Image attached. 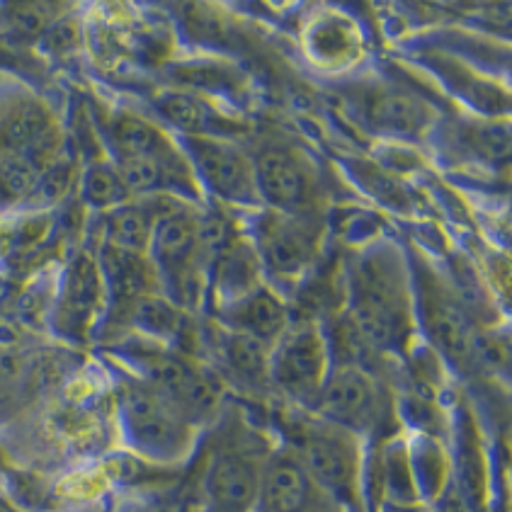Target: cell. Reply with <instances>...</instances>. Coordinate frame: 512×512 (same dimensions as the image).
<instances>
[{
  "mask_svg": "<svg viewBox=\"0 0 512 512\" xmlns=\"http://www.w3.org/2000/svg\"><path fill=\"white\" fill-rule=\"evenodd\" d=\"M352 326L377 350H403L413 328V294L406 260L391 243L357 255L347 270Z\"/></svg>",
  "mask_w": 512,
  "mask_h": 512,
  "instance_id": "1",
  "label": "cell"
},
{
  "mask_svg": "<svg viewBox=\"0 0 512 512\" xmlns=\"http://www.w3.org/2000/svg\"><path fill=\"white\" fill-rule=\"evenodd\" d=\"M149 258L158 272V282L178 309H192L207 289V258L199 241V219L178 199L166 197L149 248Z\"/></svg>",
  "mask_w": 512,
  "mask_h": 512,
  "instance_id": "2",
  "label": "cell"
},
{
  "mask_svg": "<svg viewBox=\"0 0 512 512\" xmlns=\"http://www.w3.org/2000/svg\"><path fill=\"white\" fill-rule=\"evenodd\" d=\"M294 454L321 493L350 510L362 508L360 437L316 415L294 430Z\"/></svg>",
  "mask_w": 512,
  "mask_h": 512,
  "instance_id": "3",
  "label": "cell"
},
{
  "mask_svg": "<svg viewBox=\"0 0 512 512\" xmlns=\"http://www.w3.org/2000/svg\"><path fill=\"white\" fill-rule=\"evenodd\" d=\"M119 418L129 445L156 462H178L195 442V425L144 381L124 386Z\"/></svg>",
  "mask_w": 512,
  "mask_h": 512,
  "instance_id": "4",
  "label": "cell"
},
{
  "mask_svg": "<svg viewBox=\"0 0 512 512\" xmlns=\"http://www.w3.org/2000/svg\"><path fill=\"white\" fill-rule=\"evenodd\" d=\"M180 149L190 163L199 190L224 204L238 207H260L258 185H255L253 158L219 136H180Z\"/></svg>",
  "mask_w": 512,
  "mask_h": 512,
  "instance_id": "5",
  "label": "cell"
},
{
  "mask_svg": "<svg viewBox=\"0 0 512 512\" xmlns=\"http://www.w3.org/2000/svg\"><path fill=\"white\" fill-rule=\"evenodd\" d=\"M270 381L301 403H316L331 372L326 335L316 323H289L270 347Z\"/></svg>",
  "mask_w": 512,
  "mask_h": 512,
  "instance_id": "6",
  "label": "cell"
},
{
  "mask_svg": "<svg viewBox=\"0 0 512 512\" xmlns=\"http://www.w3.org/2000/svg\"><path fill=\"white\" fill-rule=\"evenodd\" d=\"M139 369L141 381L166 396L192 425L207 420L219 406V381L185 357L173 352H144Z\"/></svg>",
  "mask_w": 512,
  "mask_h": 512,
  "instance_id": "7",
  "label": "cell"
},
{
  "mask_svg": "<svg viewBox=\"0 0 512 512\" xmlns=\"http://www.w3.org/2000/svg\"><path fill=\"white\" fill-rule=\"evenodd\" d=\"M260 265L277 277H297L314 260L321 243V226L311 214H284L265 209L255 219L250 236Z\"/></svg>",
  "mask_w": 512,
  "mask_h": 512,
  "instance_id": "8",
  "label": "cell"
},
{
  "mask_svg": "<svg viewBox=\"0 0 512 512\" xmlns=\"http://www.w3.org/2000/svg\"><path fill=\"white\" fill-rule=\"evenodd\" d=\"M64 136L51 110L34 95L0 100V153L30 156L44 170L59 163Z\"/></svg>",
  "mask_w": 512,
  "mask_h": 512,
  "instance_id": "9",
  "label": "cell"
},
{
  "mask_svg": "<svg viewBox=\"0 0 512 512\" xmlns=\"http://www.w3.org/2000/svg\"><path fill=\"white\" fill-rule=\"evenodd\" d=\"M314 406L318 418L350 430L357 437L377 428L381 418L377 384L355 364H340L328 372L326 384H323Z\"/></svg>",
  "mask_w": 512,
  "mask_h": 512,
  "instance_id": "10",
  "label": "cell"
},
{
  "mask_svg": "<svg viewBox=\"0 0 512 512\" xmlns=\"http://www.w3.org/2000/svg\"><path fill=\"white\" fill-rule=\"evenodd\" d=\"M107 304V287L98 260L81 253L71 260L61 277L56 297L54 326L68 340H83L98 326Z\"/></svg>",
  "mask_w": 512,
  "mask_h": 512,
  "instance_id": "11",
  "label": "cell"
},
{
  "mask_svg": "<svg viewBox=\"0 0 512 512\" xmlns=\"http://www.w3.org/2000/svg\"><path fill=\"white\" fill-rule=\"evenodd\" d=\"M255 185L267 209L284 214H309L316 199V178L309 163L294 149H265L253 161Z\"/></svg>",
  "mask_w": 512,
  "mask_h": 512,
  "instance_id": "12",
  "label": "cell"
},
{
  "mask_svg": "<svg viewBox=\"0 0 512 512\" xmlns=\"http://www.w3.org/2000/svg\"><path fill=\"white\" fill-rule=\"evenodd\" d=\"M423 323L432 345L457 367H469L479 355V340L466 311L440 287L423 284Z\"/></svg>",
  "mask_w": 512,
  "mask_h": 512,
  "instance_id": "13",
  "label": "cell"
},
{
  "mask_svg": "<svg viewBox=\"0 0 512 512\" xmlns=\"http://www.w3.org/2000/svg\"><path fill=\"white\" fill-rule=\"evenodd\" d=\"M263 466L243 452H219L204 479L207 512H255Z\"/></svg>",
  "mask_w": 512,
  "mask_h": 512,
  "instance_id": "14",
  "label": "cell"
},
{
  "mask_svg": "<svg viewBox=\"0 0 512 512\" xmlns=\"http://www.w3.org/2000/svg\"><path fill=\"white\" fill-rule=\"evenodd\" d=\"M328 498L311 481L294 452L275 454L260 471L258 512H316L318 500Z\"/></svg>",
  "mask_w": 512,
  "mask_h": 512,
  "instance_id": "15",
  "label": "cell"
},
{
  "mask_svg": "<svg viewBox=\"0 0 512 512\" xmlns=\"http://www.w3.org/2000/svg\"><path fill=\"white\" fill-rule=\"evenodd\" d=\"M369 129L394 139H415L428 132L432 110L418 95L401 88H379L362 105Z\"/></svg>",
  "mask_w": 512,
  "mask_h": 512,
  "instance_id": "16",
  "label": "cell"
},
{
  "mask_svg": "<svg viewBox=\"0 0 512 512\" xmlns=\"http://www.w3.org/2000/svg\"><path fill=\"white\" fill-rule=\"evenodd\" d=\"M219 318L233 333L248 335L267 347H272L289 328V311L284 301L272 289L260 284L246 297L219 309Z\"/></svg>",
  "mask_w": 512,
  "mask_h": 512,
  "instance_id": "17",
  "label": "cell"
},
{
  "mask_svg": "<svg viewBox=\"0 0 512 512\" xmlns=\"http://www.w3.org/2000/svg\"><path fill=\"white\" fill-rule=\"evenodd\" d=\"M98 265L105 280L107 297L119 306H129L141 297L158 294V272L149 255H136L129 250L102 243L98 253Z\"/></svg>",
  "mask_w": 512,
  "mask_h": 512,
  "instance_id": "18",
  "label": "cell"
},
{
  "mask_svg": "<svg viewBox=\"0 0 512 512\" xmlns=\"http://www.w3.org/2000/svg\"><path fill=\"white\" fill-rule=\"evenodd\" d=\"M158 115L166 119L180 136H219L226 139L229 134H241L246 129L233 119H226L209 105L202 95L187 93V90H168L156 100Z\"/></svg>",
  "mask_w": 512,
  "mask_h": 512,
  "instance_id": "19",
  "label": "cell"
},
{
  "mask_svg": "<svg viewBox=\"0 0 512 512\" xmlns=\"http://www.w3.org/2000/svg\"><path fill=\"white\" fill-rule=\"evenodd\" d=\"M168 195L144 197L139 202L129 199L122 207L107 212L105 219V243L119 250H129L136 255H149L153 226Z\"/></svg>",
  "mask_w": 512,
  "mask_h": 512,
  "instance_id": "20",
  "label": "cell"
},
{
  "mask_svg": "<svg viewBox=\"0 0 512 512\" xmlns=\"http://www.w3.org/2000/svg\"><path fill=\"white\" fill-rule=\"evenodd\" d=\"M306 49L321 66L350 64L360 54V37L345 17L323 15L306 34Z\"/></svg>",
  "mask_w": 512,
  "mask_h": 512,
  "instance_id": "21",
  "label": "cell"
},
{
  "mask_svg": "<svg viewBox=\"0 0 512 512\" xmlns=\"http://www.w3.org/2000/svg\"><path fill=\"white\" fill-rule=\"evenodd\" d=\"M219 357L233 377L255 386L270 381V347L248 335L226 331L219 338Z\"/></svg>",
  "mask_w": 512,
  "mask_h": 512,
  "instance_id": "22",
  "label": "cell"
},
{
  "mask_svg": "<svg viewBox=\"0 0 512 512\" xmlns=\"http://www.w3.org/2000/svg\"><path fill=\"white\" fill-rule=\"evenodd\" d=\"M81 195L85 204L95 209H107V212L122 207L132 199L112 161H93L85 166L81 175Z\"/></svg>",
  "mask_w": 512,
  "mask_h": 512,
  "instance_id": "23",
  "label": "cell"
},
{
  "mask_svg": "<svg viewBox=\"0 0 512 512\" xmlns=\"http://www.w3.org/2000/svg\"><path fill=\"white\" fill-rule=\"evenodd\" d=\"M127 311L129 321H132L139 331L151 335V338L173 340L178 338L182 326H185L182 309H178L170 299L158 297V294L132 301V304L127 306Z\"/></svg>",
  "mask_w": 512,
  "mask_h": 512,
  "instance_id": "24",
  "label": "cell"
},
{
  "mask_svg": "<svg viewBox=\"0 0 512 512\" xmlns=\"http://www.w3.org/2000/svg\"><path fill=\"white\" fill-rule=\"evenodd\" d=\"M44 168L30 156L0 153V207L30 202Z\"/></svg>",
  "mask_w": 512,
  "mask_h": 512,
  "instance_id": "25",
  "label": "cell"
},
{
  "mask_svg": "<svg viewBox=\"0 0 512 512\" xmlns=\"http://www.w3.org/2000/svg\"><path fill=\"white\" fill-rule=\"evenodd\" d=\"M71 182H73L71 163L61 158L59 163H54V166L44 170L42 178H39V182H37V190H34V195L30 199V204H54V202H59V199L68 192Z\"/></svg>",
  "mask_w": 512,
  "mask_h": 512,
  "instance_id": "26",
  "label": "cell"
},
{
  "mask_svg": "<svg viewBox=\"0 0 512 512\" xmlns=\"http://www.w3.org/2000/svg\"><path fill=\"white\" fill-rule=\"evenodd\" d=\"M13 20L22 32L39 34L47 30L49 15L44 13V5H22L17 8V13H13Z\"/></svg>",
  "mask_w": 512,
  "mask_h": 512,
  "instance_id": "27",
  "label": "cell"
},
{
  "mask_svg": "<svg viewBox=\"0 0 512 512\" xmlns=\"http://www.w3.org/2000/svg\"><path fill=\"white\" fill-rule=\"evenodd\" d=\"M384 512H423V510L415 508L411 503H389Z\"/></svg>",
  "mask_w": 512,
  "mask_h": 512,
  "instance_id": "28",
  "label": "cell"
}]
</instances>
